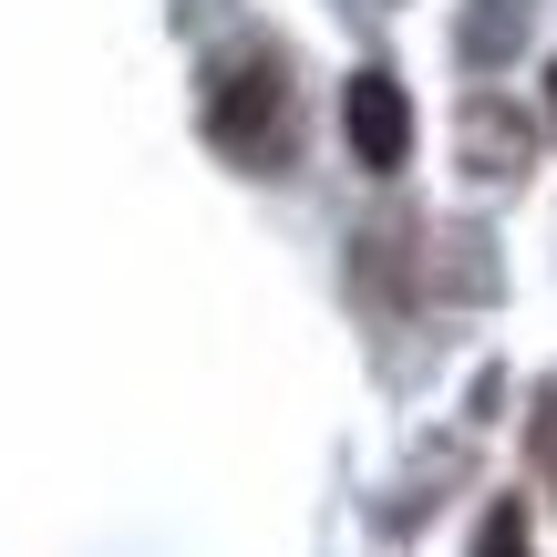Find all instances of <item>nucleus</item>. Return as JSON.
<instances>
[{"mask_svg":"<svg viewBox=\"0 0 557 557\" xmlns=\"http://www.w3.org/2000/svg\"><path fill=\"white\" fill-rule=\"evenodd\" d=\"M278 114H289V83L269 62H218V83H207V135L218 145H238L248 165H278Z\"/></svg>","mask_w":557,"mask_h":557,"instance_id":"f257e3e1","label":"nucleus"},{"mask_svg":"<svg viewBox=\"0 0 557 557\" xmlns=\"http://www.w3.org/2000/svg\"><path fill=\"white\" fill-rule=\"evenodd\" d=\"M547 103H557V73H547Z\"/></svg>","mask_w":557,"mask_h":557,"instance_id":"20e7f679","label":"nucleus"},{"mask_svg":"<svg viewBox=\"0 0 557 557\" xmlns=\"http://www.w3.org/2000/svg\"><path fill=\"white\" fill-rule=\"evenodd\" d=\"M341 124H351V156L372 165V176H393L403 156H413V103H403L393 73H351V94H341Z\"/></svg>","mask_w":557,"mask_h":557,"instance_id":"f03ea898","label":"nucleus"},{"mask_svg":"<svg viewBox=\"0 0 557 557\" xmlns=\"http://www.w3.org/2000/svg\"><path fill=\"white\" fill-rule=\"evenodd\" d=\"M475 557H527V506H496L485 517V547Z\"/></svg>","mask_w":557,"mask_h":557,"instance_id":"7ed1b4c3","label":"nucleus"}]
</instances>
